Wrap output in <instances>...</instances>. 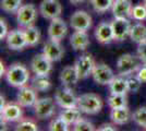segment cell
I'll use <instances>...</instances> for the list:
<instances>
[{
    "label": "cell",
    "instance_id": "obj_16",
    "mask_svg": "<svg viewBox=\"0 0 146 131\" xmlns=\"http://www.w3.org/2000/svg\"><path fill=\"white\" fill-rule=\"evenodd\" d=\"M37 91L33 87L24 86L20 87L17 93V103L22 107H33L37 102Z\"/></svg>",
    "mask_w": 146,
    "mask_h": 131
},
{
    "label": "cell",
    "instance_id": "obj_19",
    "mask_svg": "<svg viewBox=\"0 0 146 131\" xmlns=\"http://www.w3.org/2000/svg\"><path fill=\"white\" fill-rule=\"evenodd\" d=\"M132 8L131 0H115L111 11L113 18H131Z\"/></svg>",
    "mask_w": 146,
    "mask_h": 131
},
{
    "label": "cell",
    "instance_id": "obj_12",
    "mask_svg": "<svg viewBox=\"0 0 146 131\" xmlns=\"http://www.w3.org/2000/svg\"><path fill=\"white\" fill-rule=\"evenodd\" d=\"M111 27L113 32V38L117 42H122L130 36L132 25L128 18H115L111 22Z\"/></svg>",
    "mask_w": 146,
    "mask_h": 131
},
{
    "label": "cell",
    "instance_id": "obj_35",
    "mask_svg": "<svg viewBox=\"0 0 146 131\" xmlns=\"http://www.w3.org/2000/svg\"><path fill=\"white\" fill-rule=\"evenodd\" d=\"M73 130L74 131H93L95 130L94 128V125L92 124L91 121L86 120L84 118H81L78 121L73 125Z\"/></svg>",
    "mask_w": 146,
    "mask_h": 131
},
{
    "label": "cell",
    "instance_id": "obj_13",
    "mask_svg": "<svg viewBox=\"0 0 146 131\" xmlns=\"http://www.w3.org/2000/svg\"><path fill=\"white\" fill-rule=\"evenodd\" d=\"M6 43L8 48L11 50H23L25 47H27L26 38H25L24 29L23 30H13L10 31L6 37Z\"/></svg>",
    "mask_w": 146,
    "mask_h": 131
},
{
    "label": "cell",
    "instance_id": "obj_18",
    "mask_svg": "<svg viewBox=\"0 0 146 131\" xmlns=\"http://www.w3.org/2000/svg\"><path fill=\"white\" fill-rule=\"evenodd\" d=\"M95 37L98 43L103 44V45L110 44L112 41H115L111 23L105 22V21L100 22L95 29Z\"/></svg>",
    "mask_w": 146,
    "mask_h": 131
},
{
    "label": "cell",
    "instance_id": "obj_38",
    "mask_svg": "<svg viewBox=\"0 0 146 131\" xmlns=\"http://www.w3.org/2000/svg\"><path fill=\"white\" fill-rule=\"evenodd\" d=\"M9 34V29H8V24H7L6 20L0 19V39H6L7 35Z\"/></svg>",
    "mask_w": 146,
    "mask_h": 131
},
{
    "label": "cell",
    "instance_id": "obj_26",
    "mask_svg": "<svg viewBox=\"0 0 146 131\" xmlns=\"http://www.w3.org/2000/svg\"><path fill=\"white\" fill-rule=\"evenodd\" d=\"M25 38H26V43H27V47H35L38 45L39 41H40V31L39 29L31 25L24 29Z\"/></svg>",
    "mask_w": 146,
    "mask_h": 131
},
{
    "label": "cell",
    "instance_id": "obj_30",
    "mask_svg": "<svg viewBox=\"0 0 146 131\" xmlns=\"http://www.w3.org/2000/svg\"><path fill=\"white\" fill-rule=\"evenodd\" d=\"M22 6V0H1V9L7 13H17Z\"/></svg>",
    "mask_w": 146,
    "mask_h": 131
},
{
    "label": "cell",
    "instance_id": "obj_24",
    "mask_svg": "<svg viewBox=\"0 0 146 131\" xmlns=\"http://www.w3.org/2000/svg\"><path fill=\"white\" fill-rule=\"evenodd\" d=\"M60 117L69 126H73L82 118V112L80 110V108L78 106L71 107V108H64L60 112Z\"/></svg>",
    "mask_w": 146,
    "mask_h": 131
},
{
    "label": "cell",
    "instance_id": "obj_37",
    "mask_svg": "<svg viewBox=\"0 0 146 131\" xmlns=\"http://www.w3.org/2000/svg\"><path fill=\"white\" fill-rule=\"evenodd\" d=\"M137 56L143 65H146V42L139 44L137 46Z\"/></svg>",
    "mask_w": 146,
    "mask_h": 131
},
{
    "label": "cell",
    "instance_id": "obj_27",
    "mask_svg": "<svg viewBox=\"0 0 146 131\" xmlns=\"http://www.w3.org/2000/svg\"><path fill=\"white\" fill-rule=\"evenodd\" d=\"M32 87L37 92H47L51 87L48 75H35L32 79Z\"/></svg>",
    "mask_w": 146,
    "mask_h": 131
},
{
    "label": "cell",
    "instance_id": "obj_22",
    "mask_svg": "<svg viewBox=\"0 0 146 131\" xmlns=\"http://www.w3.org/2000/svg\"><path fill=\"white\" fill-rule=\"evenodd\" d=\"M80 80V76L75 70L74 65L73 66H67L62 69L60 73V82L63 86H71L75 85Z\"/></svg>",
    "mask_w": 146,
    "mask_h": 131
},
{
    "label": "cell",
    "instance_id": "obj_8",
    "mask_svg": "<svg viewBox=\"0 0 146 131\" xmlns=\"http://www.w3.org/2000/svg\"><path fill=\"white\" fill-rule=\"evenodd\" d=\"M95 65H96V63L90 54L80 56L74 63V67H75V70L80 76V80L86 79L90 75H92Z\"/></svg>",
    "mask_w": 146,
    "mask_h": 131
},
{
    "label": "cell",
    "instance_id": "obj_29",
    "mask_svg": "<svg viewBox=\"0 0 146 131\" xmlns=\"http://www.w3.org/2000/svg\"><path fill=\"white\" fill-rule=\"evenodd\" d=\"M93 9L97 13H105L112 8L113 0H91Z\"/></svg>",
    "mask_w": 146,
    "mask_h": 131
},
{
    "label": "cell",
    "instance_id": "obj_42",
    "mask_svg": "<svg viewBox=\"0 0 146 131\" xmlns=\"http://www.w3.org/2000/svg\"><path fill=\"white\" fill-rule=\"evenodd\" d=\"M69 1L72 3L73 6H78V5H81V3L85 2L86 0H69Z\"/></svg>",
    "mask_w": 146,
    "mask_h": 131
},
{
    "label": "cell",
    "instance_id": "obj_10",
    "mask_svg": "<svg viewBox=\"0 0 146 131\" xmlns=\"http://www.w3.org/2000/svg\"><path fill=\"white\" fill-rule=\"evenodd\" d=\"M93 20L92 17L83 10H78L70 17V25L74 31L87 32L92 27Z\"/></svg>",
    "mask_w": 146,
    "mask_h": 131
},
{
    "label": "cell",
    "instance_id": "obj_7",
    "mask_svg": "<svg viewBox=\"0 0 146 131\" xmlns=\"http://www.w3.org/2000/svg\"><path fill=\"white\" fill-rule=\"evenodd\" d=\"M55 100L62 109L78 106V96L75 95L72 88L69 86L57 90L55 94Z\"/></svg>",
    "mask_w": 146,
    "mask_h": 131
},
{
    "label": "cell",
    "instance_id": "obj_40",
    "mask_svg": "<svg viewBox=\"0 0 146 131\" xmlns=\"http://www.w3.org/2000/svg\"><path fill=\"white\" fill-rule=\"evenodd\" d=\"M98 130L99 131H106V130L115 131V130H117V129L115 128V124H113V125H111V124H104V125H102L98 128Z\"/></svg>",
    "mask_w": 146,
    "mask_h": 131
},
{
    "label": "cell",
    "instance_id": "obj_34",
    "mask_svg": "<svg viewBox=\"0 0 146 131\" xmlns=\"http://www.w3.org/2000/svg\"><path fill=\"white\" fill-rule=\"evenodd\" d=\"M131 18L136 21H143L146 20V7L144 5H137L132 8Z\"/></svg>",
    "mask_w": 146,
    "mask_h": 131
},
{
    "label": "cell",
    "instance_id": "obj_17",
    "mask_svg": "<svg viewBox=\"0 0 146 131\" xmlns=\"http://www.w3.org/2000/svg\"><path fill=\"white\" fill-rule=\"evenodd\" d=\"M20 104L10 103L1 109V122H15L20 121L23 116V112Z\"/></svg>",
    "mask_w": 146,
    "mask_h": 131
},
{
    "label": "cell",
    "instance_id": "obj_33",
    "mask_svg": "<svg viewBox=\"0 0 146 131\" xmlns=\"http://www.w3.org/2000/svg\"><path fill=\"white\" fill-rule=\"evenodd\" d=\"M127 82H128L129 92H131V93H136L141 88V85H142V82H141V80L137 78L136 74L128 75V76H127Z\"/></svg>",
    "mask_w": 146,
    "mask_h": 131
},
{
    "label": "cell",
    "instance_id": "obj_28",
    "mask_svg": "<svg viewBox=\"0 0 146 131\" xmlns=\"http://www.w3.org/2000/svg\"><path fill=\"white\" fill-rule=\"evenodd\" d=\"M108 106L110 109L113 108H120V107L128 106V98H127V94L124 95H115V94H110L108 97Z\"/></svg>",
    "mask_w": 146,
    "mask_h": 131
},
{
    "label": "cell",
    "instance_id": "obj_11",
    "mask_svg": "<svg viewBox=\"0 0 146 131\" xmlns=\"http://www.w3.org/2000/svg\"><path fill=\"white\" fill-rule=\"evenodd\" d=\"M31 69L35 75H49L52 70V61L44 54H37L31 61Z\"/></svg>",
    "mask_w": 146,
    "mask_h": 131
},
{
    "label": "cell",
    "instance_id": "obj_4",
    "mask_svg": "<svg viewBox=\"0 0 146 131\" xmlns=\"http://www.w3.org/2000/svg\"><path fill=\"white\" fill-rule=\"evenodd\" d=\"M34 108V114L38 119H49L51 118L56 112V100L51 97H44L40 100H37Z\"/></svg>",
    "mask_w": 146,
    "mask_h": 131
},
{
    "label": "cell",
    "instance_id": "obj_36",
    "mask_svg": "<svg viewBox=\"0 0 146 131\" xmlns=\"http://www.w3.org/2000/svg\"><path fill=\"white\" fill-rule=\"evenodd\" d=\"M17 131H37L38 127L35 122L30 121V120H22L20 121L17 127H15Z\"/></svg>",
    "mask_w": 146,
    "mask_h": 131
},
{
    "label": "cell",
    "instance_id": "obj_23",
    "mask_svg": "<svg viewBox=\"0 0 146 131\" xmlns=\"http://www.w3.org/2000/svg\"><path fill=\"white\" fill-rule=\"evenodd\" d=\"M109 91L110 94H115V95H124L129 92L128 90V82H127V76L123 75H117L112 79V81L110 82Z\"/></svg>",
    "mask_w": 146,
    "mask_h": 131
},
{
    "label": "cell",
    "instance_id": "obj_1",
    "mask_svg": "<svg viewBox=\"0 0 146 131\" xmlns=\"http://www.w3.org/2000/svg\"><path fill=\"white\" fill-rule=\"evenodd\" d=\"M5 76L9 85L20 88L27 84V82L30 80V72L24 65L15 63H12L7 69Z\"/></svg>",
    "mask_w": 146,
    "mask_h": 131
},
{
    "label": "cell",
    "instance_id": "obj_2",
    "mask_svg": "<svg viewBox=\"0 0 146 131\" xmlns=\"http://www.w3.org/2000/svg\"><path fill=\"white\" fill-rule=\"evenodd\" d=\"M104 103L95 93H86L78 96V107L86 115H96L103 109Z\"/></svg>",
    "mask_w": 146,
    "mask_h": 131
},
{
    "label": "cell",
    "instance_id": "obj_21",
    "mask_svg": "<svg viewBox=\"0 0 146 131\" xmlns=\"http://www.w3.org/2000/svg\"><path fill=\"white\" fill-rule=\"evenodd\" d=\"M70 45L74 50H85L90 45V37L85 31H74L70 37Z\"/></svg>",
    "mask_w": 146,
    "mask_h": 131
},
{
    "label": "cell",
    "instance_id": "obj_9",
    "mask_svg": "<svg viewBox=\"0 0 146 131\" xmlns=\"http://www.w3.org/2000/svg\"><path fill=\"white\" fill-rule=\"evenodd\" d=\"M39 13L44 19L54 20L62 13V6L59 0H43L39 5Z\"/></svg>",
    "mask_w": 146,
    "mask_h": 131
},
{
    "label": "cell",
    "instance_id": "obj_20",
    "mask_svg": "<svg viewBox=\"0 0 146 131\" xmlns=\"http://www.w3.org/2000/svg\"><path fill=\"white\" fill-rule=\"evenodd\" d=\"M110 119H111L112 124H115V125H125L130 121V119H132V114L128 106L113 108L110 112Z\"/></svg>",
    "mask_w": 146,
    "mask_h": 131
},
{
    "label": "cell",
    "instance_id": "obj_43",
    "mask_svg": "<svg viewBox=\"0 0 146 131\" xmlns=\"http://www.w3.org/2000/svg\"><path fill=\"white\" fill-rule=\"evenodd\" d=\"M143 5L146 7V0H143Z\"/></svg>",
    "mask_w": 146,
    "mask_h": 131
},
{
    "label": "cell",
    "instance_id": "obj_5",
    "mask_svg": "<svg viewBox=\"0 0 146 131\" xmlns=\"http://www.w3.org/2000/svg\"><path fill=\"white\" fill-rule=\"evenodd\" d=\"M37 19V9L33 3L22 5L17 12V22L21 27H27L34 25Z\"/></svg>",
    "mask_w": 146,
    "mask_h": 131
},
{
    "label": "cell",
    "instance_id": "obj_39",
    "mask_svg": "<svg viewBox=\"0 0 146 131\" xmlns=\"http://www.w3.org/2000/svg\"><path fill=\"white\" fill-rule=\"evenodd\" d=\"M136 75L142 83H146V65L141 66L140 69L136 71Z\"/></svg>",
    "mask_w": 146,
    "mask_h": 131
},
{
    "label": "cell",
    "instance_id": "obj_15",
    "mask_svg": "<svg viewBox=\"0 0 146 131\" xmlns=\"http://www.w3.org/2000/svg\"><path fill=\"white\" fill-rule=\"evenodd\" d=\"M67 34L68 26L66 24V22L62 19H60V17L51 20V22L48 26V37L50 39H55V41L61 42L67 36Z\"/></svg>",
    "mask_w": 146,
    "mask_h": 131
},
{
    "label": "cell",
    "instance_id": "obj_14",
    "mask_svg": "<svg viewBox=\"0 0 146 131\" xmlns=\"http://www.w3.org/2000/svg\"><path fill=\"white\" fill-rule=\"evenodd\" d=\"M43 54L52 63H56V61H59L62 59V57L64 55V48L62 47L59 41L49 38L48 41L44 44Z\"/></svg>",
    "mask_w": 146,
    "mask_h": 131
},
{
    "label": "cell",
    "instance_id": "obj_32",
    "mask_svg": "<svg viewBox=\"0 0 146 131\" xmlns=\"http://www.w3.org/2000/svg\"><path fill=\"white\" fill-rule=\"evenodd\" d=\"M48 129L50 131H67L69 129V125L59 116L58 118L52 119L50 121Z\"/></svg>",
    "mask_w": 146,
    "mask_h": 131
},
{
    "label": "cell",
    "instance_id": "obj_41",
    "mask_svg": "<svg viewBox=\"0 0 146 131\" xmlns=\"http://www.w3.org/2000/svg\"><path fill=\"white\" fill-rule=\"evenodd\" d=\"M6 72H7V70H6V68H5V63L1 60V61H0V75H1V76L6 75Z\"/></svg>",
    "mask_w": 146,
    "mask_h": 131
},
{
    "label": "cell",
    "instance_id": "obj_6",
    "mask_svg": "<svg viewBox=\"0 0 146 131\" xmlns=\"http://www.w3.org/2000/svg\"><path fill=\"white\" fill-rule=\"evenodd\" d=\"M92 76L95 83H97L98 85H109L110 82L115 78V74L112 69L107 63H98L94 67Z\"/></svg>",
    "mask_w": 146,
    "mask_h": 131
},
{
    "label": "cell",
    "instance_id": "obj_25",
    "mask_svg": "<svg viewBox=\"0 0 146 131\" xmlns=\"http://www.w3.org/2000/svg\"><path fill=\"white\" fill-rule=\"evenodd\" d=\"M130 38L131 41L139 44L146 42V26L143 23H136L132 25L131 32H130Z\"/></svg>",
    "mask_w": 146,
    "mask_h": 131
},
{
    "label": "cell",
    "instance_id": "obj_3",
    "mask_svg": "<svg viewBox=\"0 0 146 131\" xmlns=\"http://www.w3.org/2000/svg\"><path fill=\"white\" fill-rule=\"evenodd\" d=\"M142 61L139 56H134L132 54H123L117 60V70L118 73L123 76H128L136 72L140 67Z\"/></svg>",
    "mask_w": 146,
    "mask_h": 131
},
{
    "label": "cell",
    "instance_id": "obj_31",
    "mask_svg": "<svg viewBox=\"0 0 146 131\" xmlns=\"http://www.w3.org/2000/svg\"><path fill=\"white\" fill-rule=\"evenodd\" d=\"M132 119L137 126L146 129V107H140L132 114Z\"/></svg>",
    "mask_w": 146,
    "mask_h": 131
}]
</instances>
